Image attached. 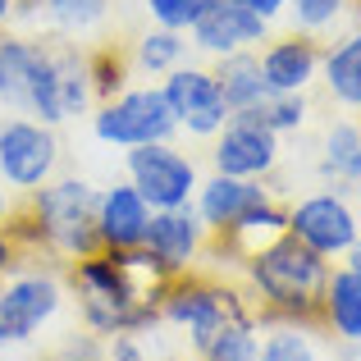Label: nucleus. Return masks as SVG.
Wrapping results in <instances>:
<instances>
[{"mask_svg":"<svg viewBox=\"0 0 361 361\" xmlns=\"http://www.w3.org/2000/svg\"><path fill=\"white\" fill-rule=\"evenodd\" d=\"M64 288L78 302L87 334L115 338V334H142L147 325H156L169 279L151 265L142 247H133V252L101 247V252L64 265Z\"/></svg>","mask_w":361,"mask_h":361,"instance_id":"f257e3e1","label":"nucleus"},{"mask_svg":"<svg viewBox=\"0 0 361 361\" xmlns=\"http://www.w3.org/2000/svg\"><path fill=\"white\" fill-rule=\"evenodd\" d=\"M97 202L101 192L82 178H51L37 192H18L14 211H9L5 229L18 238L27 252V261H51L55 270H64L69 261L101 252L97 238Z\"/></svg>","mask_w":361,"mask_h":361,"instance_id":"f03ea898","label":"nucleus"},{"mask_svg":"<svg viewBox=\"0 0 361 361\" xmlns=\"http://www.w3.org/2000/svg\"><path fill=\"white\" fill-rule=\"evenodd\" d=\"M329 270H334V261L316 256L293 233L261 247L243 265V288L256 307V325L261 320H293V325L320 329V302H325Z\"/></svg>","mask_w":361,"mask_h":361,"instance_id":"7ed1b4c3","label":"nucleus"},{"mask_svg":"<svg viewBox=\"0 0 361 361\" xmlns=\"http://www.w3.org/2000/svg\"><path fill=\"white\" fill-rule=\"evenodd\" d=\"M160 320L188 329L192 353H202L220 329L238 325V320H256V307H252V298H247L243 283H229L224 274L197 265V270L169 279L165 302H160Z\"/></svg>","mask_w":361,"mask_h":361,"instance_id":"20e7f679","label":"nucleus"},{"mask_svg":"<svg viewBox=\"0 0 361 361\" xmlns=\"http://www.w3.org/2000/svg\"><path fill=\"white\" fill-rule=\"evenodd\" d=\"M0 106L37 123H64L60 69L51 37H5L0 32Z\"/></svg>","mask_w":361,"mask_h":361,"instance_id":"39448f33","label":"nucleus"},{"mask_svg":"<svg viewBox=\"0 0 361 361\" xmlns=\"http://www.w3.org/2000/svg\"><path fill=\"white\" fill-rule=\"evenodd\" d=\"M92 133L106 147H147V142H169L178 133V119L169 110L160 87H123L119 97L101 101L92 115Z\"/></svg>","mask_w":361,"mask_h":361,"instance_id":"423d86ee","label":"nucleus"},{"mask_svg":"<svg viewBox=\"0 0 361 361\" xmlns=\"http://www.w3.org/2000/svg\"><path fill=\"white\" fill-rule=\"evenodd\" d=\"M64 302V279L51 265H23L0 279V343H27L42 325H51Z\"/></svg>","mask_w":361,"mask_h":361,"instance_id":"0eeeda50","label":"nucleus"},{"mask_svg":"<svg viewBox=\"0 0 361 361\" xmlns=\"http://www.w3.org/2000/svg\"><path fill=\"white\" fill-rule=\"evenodd\" d=\"M288 233L298 243H307L316 256H325V261H343L361 233V215L353 197L329 188V192H311L288 206Z\"/></svg>","mask_w":361,"mask_h":361,"instance_id":"6e6552de","label":"nucleus"},{"mask_svg":"<svg viewBox=\"0 0 361 361\" xmlns=\"http://www.w3.org/2000/svg\"><path fill=\"white\" fill-rule=\"evenodd\" d=\"M123 165H128V183L147 197L151 211L192 206L197 183H202L192 156H183L174 142H147V147H133Z\"/></svg>","mask_w":361,"mask_h":361,"instance_id":"1a4fd4ad","label":"nucleus"},{"mask_svg":"<svg viewBox=\"0 0 361 361\" xmlns=\"http://www.w3.org/2000/svg\"><path fill=\"white\" fill-rule=\"evenodd\" d=\"M60 169V142L51 123L0 119V178L14 192H37Z\"/></svg>","mask_w":361,"mask_h":361,"instance_id":"9d476101","label":"nucleus"},{"mask_svg":"<svg viewBox=\"0 0 361 361\" xmlns=\"http://www.w3.org/2000/svg\"><path fill=\"white\" fill-rule=\"evenodd\" d=\"M160 92H165V101H169V110H174L178 128L192 133V137H215V133L233 119V110L224 106V92H220V82H215L211 69L178 64V69L165 73Z\"/></svg>","mask_w":361,"mask_h":361,"instance_id":"9b49d317","label":"nucleus"},{"mask_svg":"<svg viewBox=\"0 0 361 361\" xmlns=\"http://www.w3.org/2000/svg\"><path fill=\"white\" fill-rule=\"evenodd\" d=\"M142 252L151 256V265H156L165 279H178V274L197 270V261H202V252H206V224L197 220L192 206L151 211Z\"/></svg>","mask_w":361,"mask_h":361,"instance_id":"f8f14e48","label":"nucleus"},{"mask_svg":"<svg viewBox=\"0 0 361 361\" xmlns=\"http://www.w3.org/2000/svg\"><path fill=\"white\" fill-rule=\"evenodd\" d=\"M211 165L215 174L229 178H270L274 165H279V137L270 128H261L256 119L233 115L211 137Z\"/></svg>","mask_w":361,"mask_h":361,"instance_id":"ddd939ff","label":"nucleus"},{"mask_svg":"<svg viewBox=\"0 0 361 361\" xmlns=\"http://www.w3.org/2000/svg\"><path fill=\"white\" fill-rule=\"evenodd\" d=\"M320 55H325L320 37L293 27L288 37H265L256 60H261V78L270 92H307L320 78Z\"/></svg>","mask_w":361,"mask_h":361,"instance_id":"4468645a","label":"nucleus"},{"mask_svg":"<svg viewBox=\"0 0 361 361\" xmlns=\"http://www.w3.org/2000/svg\"><path fill=\"white\" fill-rule=\"evenodd\" d=\"M270 37V18L243 9L238 0H215L202 18L192 23V46L206 55H233V51H256Z\"/></svg>","mask_w":361,"mask_h":361,"instance_id":"2eb2a0df","label":"nucleus"},{"mask_svg":"<svg viewBox=\"0 0 361 361\" xmlns=\"http://www.w3.org/2000/svg\"><path fill=\"white\" fill-rule=\"evenodd\" d=\"M265 197H274L265 188V178H229V174H211L206 183H197L192 211L206 224V233H224L243 220L252 206H261Z\"/></svg>","mask_w":361,"mask_h":361,"instance_id":"dca6fc26","label":"nucleus"},{"mask_svg":"<svg viewBox=\"0 0 361 361\" xmlns=\"http://www.w3.org/2000/svg\"><path fill=\"white\" fill-rule=\"evenodd\" d=\"M147 224H151V206L133 183H115V188L101 192V202H97V238H101L106 252H133V247H142Z\"/></svg>","mask_w":361,"mask_h":361,"instance_id":"f3484780","label":"nucleus"},{"mask_svg":"<svg viewBox=\"0 0 361 361\" xmlns=\"http://www.w3.org/2000/svg\"><path fill=\"white\" fill-rule=\"evenodd\" d=\"M320 329L338 343H361V274L343 261L329 270L325 302H320Z\"/></svg>","mask_w":361,"mask_h":361,"instance_id":"a211bd4d","label":"nucleus"},{"mask_svg":"<svg viewBox=\"0 0 361 361\" xmlns=\"http://www.w3.org/2000/svg\"><path fill=\"white\" fill-rule=\"evenodd\" d=\"M320 178L334 192H353L361 183V123L357 119H334L320 142Z\"/></svg>","mask_w":361,"mask_h":361,"instance_id":"6ab92c4d","label":"nucleus"},{"mask_svg":"<svg viewBox=\"0 0 361 361\" xmlns=\"http://www.w3.org/2000/svg\"><path fill=\"white\" fill-rule=\"evenodd\" d=\"M320 82H325L329 101H338L343 110L361 115V27L348 32L343 42L325 46V55H320Z\"/></svg>","mask_w":361,"mask_h":361,"instance_id":"aec40b11","label":"nucleus"},{"mask_svg":"<svg viewBox=\"0 0 361 361\" xmlns=\"http://www.w3.org/2000/svg\"><path fill=\"white\" fill-rule=\"evenodd\" d=\"M211 73H215V82H220V92H224V106H229L233 115H247V110H256L265 97H270V87H265V78H261L256 51L220 55V64H215Z\"/></svg>","mask_w":361,"mask_h":361,"instance_id":"412c9836","label":"nucleus"},{"mask_svg":"<svg viewBox=\"0 0 361 361\" xmlns=\"http://www.w3.org/2000/svg\"><path fill=\"white\" fill-rule=\"evenodd\" d=\"M188 55V37L174 27H147L137 42L128 46L133 73H151V78H165L169 69H178Z\"/></svg>","mask_w":361,"mask_h":361,"instance_id":"4be33fe9","label":"nucleus"},{"mask_svg":"<svg viewBox=\"0 0 361 361\" xmlns=\"http://www.w3.org/2000/svg\"><path fill=\"white\" fill-rule=\"evenodd\" d=\"M316 329L293 320H261V361H320Z\"/></svg>","mask_w":361,"mask_h":361,"instance_id":"5701e85b","label":"nucleus"},{"mask_svg":"<svg viewBox=\"0 0 361 361\" xmlns=\"http://www.w3.org/2000/svg\"><path fill=\"white\" fill-rule=\"evenodd\" d=\"M307 115H311L307 92H270V97L256 110H247L243 119H256L261 128H270L274 137H283V133H298L302 123H307Z\"/></svg>","mask_w":361,"mask_h":361,"instance_id":"b1692460","label":"nucleus"},{"mask_svg":"<svg viewBox=\"0 0 361 361\" xmlns=\"http://www.w3.org/2000/svg\"><path fill=\"white\" fill-rule=\"evenodd\" d=\"M197 357L202 361H261V325L256 320H238V325L220 329Z\"/></svg>","mask_w":361,"mask_h":361,"instance_id":"393cba45","label":"nucleus"},{"mask_svg":"<svg viewBox=\"0 0 361 361\" xmlns=\"http://www.w3.org/2000/svg\"><path fill=\"white\" fill-rule=\"evenodd\" d=\"M23 5H32V0H23ZM42 5L60 32H87L110 14V0H42Z\"/></svg>","mask_w":361,"mask_h":361,"instance_id":"a878e982","label":"nucleus"},{"mask_svg":"<svg viewBox=\"0 0 361 361\" xmlns=\"http://www.w3.org/2000/svg\"><path fill=\"white\" fill-rule=\"evenodd\" d=\"M215 0H147V14L156 27H174V32H192V23L211 9Z\"/></svg>","mask_w":361,"mask_h":361,"instance_id":"bb28decb","label":"nucleus"},{"mask_svg":"<svg viewBox=\"0 0 361 361\" xmlns=\"http://www.w3.org/2000/svg\"><path fill=\"white\" fill-rule=\"evenodd\" d=\"M348 5H353V0H288L293 23H298L302 32H325L329 23H338V18H343Z\"/></svg>","mask_w":361,"mask_h":361,"instance_id":"cd10ccee","label":"nucleus"},{"mask_svg":"<svg viewBox=\"0 0 361 361\" xmlns=\"http://www.w3.org/2000/svg\"><path fill=\"white\" fill-rule=\"evenodd\" d=\"M106 361H151V357L137 343V334H115V338H106Z\"/></svg>","mask_w":361,"mask_h":361,"instance_id":"c85d7f7f","label":"nucleus"},{"mask_svg":"<svg viewBox=\"0 0 361 361\" xmlns=\"http://www.w3.org/2000/svg\"><path fill=\"white\" fill-rule=\"evenodd\" d=\"M238 5H243V9H252V14H261V18H270V23H274V18H279L283 9H288V0H238Z\"/></svg>","mask_w":361,"mask_h":361,"instance_id":"c756f323","label":"nucleus"},{"mask_svg":"<svg viewBox=\"0 0 361 361\" xmlns=\"http://www.w3.org/2000/svg\"><path fill=\"white\" fill-rule=\"evenodd\" d=\"M343 265H353V270L361 274V233H357V243H353V252L343 256Z\"/></svg>","mask_w":361,"mask_h":361,"instance_id":"7c9ffc66","label":"nucleus"},{"mask_svg":"<svg viewBox=\"0 0 361 361\" xmlns=\"http://www.w3.org/2000/svg\"><path fill=\"white\" fill-rule=\"evenodd\" d=\"M9 211H14V197H9V188H0V224L9 220Z\"/></svg>","mask_w":361,"mask_h":361,"instance_id":"2f4dec72","label":"nucleus"},{"mask_svg":"<svg viewBox=\"0 0 361 361\" xmlns=\"http://www.w3.org/2000/svg\"><path fill=\"white\" fill-rule=\"evenodd\" d=\"M9 14H14V0H0V27L9 23Z\"/></svg>","mask_w":361,"mask_h":361,"instance_id":"473e14b6","label":"nucleus"},{"mask_svg":"<svg viewBox=\"0 0 361 361\" xmlns=\"http://www.w3.org/2000/svg\"><path fill=\"white\" fill-rule=\"evenodd\" d=\"M353 206H357V215H361V183L353 188Z\"/></svg>","mask_w":361,"mask_h":361,"instance_id":"72a5a7b5","label":"nucleus"},{"mask_svg":"<svg viewBox=\"0 0 361 361\" xmlns=\"http://www.w3.org/2000/svg\"><path fill=\"white\" fill-rule=\"evenodd\" d=\"M353 5H357V14H361V0H353Z\"/></svg>","mask_w":361,"mask_h":361,"instance_id":"f704fd0d","label":"nucleus"}]
</instances>
